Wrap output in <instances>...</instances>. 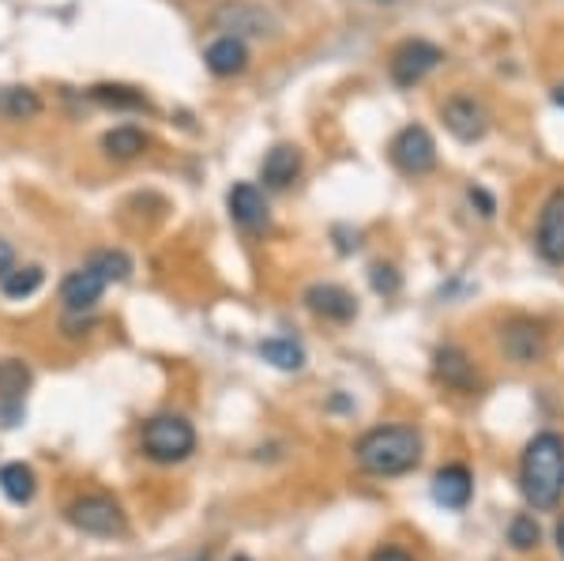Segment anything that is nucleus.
Instances as JSON below:
<instances>
[{"instance_id": "f8f14e48", "label": "nucleus", "mask_w": 564, "mask_h": 561, "mask_svg": "<svg viewBox=\"0 0 564 561\" xmlns=\"http://www.w3.org/2000/svg\"><path fill=\"white\" fill-rule=\"evenodd\" d=\"M226 207H230V219L241 226L245 234H263L271 226V207L260 185L252 181H238V185L226 193Z\"/></svg>"}, {"instance_id": "ddd939ff", "label": "nucleus", "mask_w": 564, "mask_h": 561, "mask_svg": "<svg viewBox=\"0 0 564 561\" xmlns=\"http://www.w3.org/2000/svg\"><path fill=\"white\" fill-rule=\"evenodd\" d=\"M305 305H308V313L324 316V321H332V324H347L358 316V298L339 283H313L305 291Z\"/></svg>"}, {"instance_id": "4468645a", "label": "nucleus", "mask_w": 564, "mask_h": 561, "mask_svg": "<svg viewBox=\"0 0 564 561\" xmlns=\"http://www.w3.org/2000/svg\"><path fill=\"white\" fill-rule=\"evenodd\" d=\"M302 148H294V143H275V148L263 155L260 162V181L263 188H271V193H282V188H290L297 177H302Z\"/></svg>"}, {"instance_id": "1a4fd4ad", "label": "nucleus", "mask_w": 564, "mask_h": 561, "mask_svg": "<svg viewBox=\"0 0 564 561\" xmlns=\"http://www.w3.org/2000/svg\"><path fill=\"white\" fill-rule=\"evenodd\" d=\"M534 252L550 268H564V185L553 188L539 207L534 223Z\"/></svg>"}, {"instance_id": "dca6fc26", "label": "nucleus", "mask_w": 564, "mask_h": 561, "mask_svg": "<svg viewBox=\"0 0 564 561\" xmlns=\"http://www.w3.org/2000/svg\"><path fill=\"white\" fill-rule=\"evenodd\" d=\"M106 287H109L106 279L87 265V268L65 276V283H61V302H65V310H72V313H87L102 302Z\"/></svg>"}, {"instance_id": "39448f33", "label": "nucleus", "mask_w": 564, "mask_h": 561, "mask_svg": "<svg viewBox=\"0 0 564 561\" xmlns=\"http://www.w3.org/2000/svg\"><path fill=\"white\" fill-rule=\"evenodd\" d=\"M388 159L403 177H425V174H433L436 162H441V155H436V140L425 125H406V129H399L391 136Z\"/></svg>"}, {"instance_id": "aec40b11", "label": "nucleus", "mask_w": 564, "mask_h": 561, "mask_svg": "<svg viewBox=\"0 0 564 561\" xmlns=\"http://www.w3.org/2000/svg\"><path fill=\"white\" fill-rule=\"evenodd\" d=\"M0 490L12 505H26L39 490V483H34V472L26 464H4L0 467Z\"/></svg>"}, {"instance_id": "a878e982", "label": "nucleus", "mask_w": 564, "mask_h": 561, "mask_svg": "<svg viewBox=\"0 0 564 561\" xmlns=\"http://www.w3.org/2000/svg\"><path fill=\"white\" fill-rule=\"evenodd\" d=\"M539 539H542L539 520L527 517V513H520V517L508 524V542H512L516 550H534V547H539Z\"/></svg>"}, {"instance_id": "a211bd4d", "label": "nucleus", "mask_w": 564, "mask_h": 561, "mask_svg": "<svg viewBox=\"0 0 564 561\" xmlns=\"http://www.w3.org/2000/svg\"><path fill=\"white\" fill-rule=\"evenodd\" d=\"M148 132L143 129H135V125H117V129H109L102 136V151L109 159H117V162H132V159H140L143 151H148Z\"/></svg>"}, {"instance_id": "f03ea898", "label": "nucleus", "mask_w": 564, "mask_h": 561, "mask_svg": "<svg viewBox=\"0 0 564 561\" xmlns=\"http://www.w3.org/2000/svg\"><path fill=\"white\" fill-rule=\"evenodd\" d=\"M520 490L531 509H557L564 497V438L542 430L527 441L520 456Z\"/></svg>"}, {"instance_id": "c756f323", "label": "nucleus", "mask_w": 564, "mask_h": 561, "mask_svg": "<svg viewBox=\"0 0 564 561\" xmlns=\"http://www.w3.org/2000/svg\"><path fill=\"white\" fill-rule=\"evenodd\" d=\"M550 98H553V106H557V110H564V84H557L550 90Z\"/></svg>"}, {"instance_id": "6e6552de", "label": "nucleus", "mask_w": 564, "mask_h": 561, "mask_svg": "<svg viewBox=\"0 0 564 561\" xmlns=\"http://www.w3.org/2000/svg\"><path fill=\"white\" fill-rule=\"evenodd\" d=\"M500 350H505L516 366H534V362H542L545 350H550V332H545V324L534 321V316H512V321H505V328H500Z\"/></svg>"}, {"instance_id": "c85d7f7f", "label": "nucleus", "mask_w": 564, "mask_h": 561, "mask_svg": "<svg viewBox=\"0 0 564 561\" xmlns=\"http://www.w3.org/2000/svg\"><path fill=\"white\" fill-rule=\"evenodd\" d=\"M12 268H15V252H12V246H8L4 238H0V279H4Z\"/></svg>"}, {"instance_id": "473e14b6", "label": "nucleus", "mask_w": 564, "mask_h": 561, "mask_svg": "<svg viewBox=\"0 0 564 561\" xmlns=\"http://www.w3.org/2000/svg\"><path fill=\"white\" fill-rule=\"evenodd\" d=\"M234 561H249V558H234Z\"/></svg>"}, {"instance_id": "bb28decb", "label": "nucleus", "mask_w": 564, "mask_h": 561, "mask_svg": "<svg viewBox=\"0 0 564 561\" xmlns=\"http://www.w3.org/2000/svg\"><path fill=\"white\" fill-rule=\"evenodd\" d=\"M369 283H372V291H377V294L391 298V294H399L403 279H399V271L391 268V265H372V268H369Z\"/></svg>"}, {"instance_id": "f257e3e1", "label": "nucleus", "mask_w": 564, "mask_h": 561, "mask_svg": "<svg viewBox=\"0 0 564 561\" xmlns=\"http://www.w3.org/2000/svg\"><path fill=\"white\" fill-rule=\"evenodd\" d=\"M422 433L406 422H391V427H372L361 433L354 445V464L372 478H399L422 464Z\"/></svg>"}, {"instance_id": "f3484780", "label": "nucleus", "mask_w": 564, "mask_h": 561, "mask_svg": "<svg viewBox=\"0 0 564 561\" xmlns=\"http://www.w3.org/2000/svg\"><path fill=\"white\" fill-rule=\"evenodd\" d=\"M204 65L218 79L241 76V72L249 68V45H245V39H234V34H218L204 50Z\"/></svg>"}, {"instance_id": "423d86ee", "label": "nucleus", "mask_w": 564, "mask_h": 561, "mask_svg": "<svg viewBox=\"0 0 564 561\" xmlns=\"http://www.w3.org/2000/svg\"><path fill=\"white\" fill-rule=\"evenodd\" d=\"M441 61H444V50L436 42H430V39H406V42L395 45V53H391L388 76H391V84H395V87L411 90V87L422 84L430 72L441 68Z\"/></svg>"}, {"instance_id": "9b49d317", "label": "nucleus", "mask_w": 564, "mask_h": 561, "mask_svg": "<svg viewBox=\"0 0 564 561\" xmlns=\"http://www.w3.org/2000/svg\"><path fill=\"white\" fill-rule=\"evenodd\" d=\"M433 377L444 388H452V392H463V396H475L478 388H481L478 366L470 362L467 350L456 347V343H448V347H441L433 355Z\"/></svg>"}, {"instance_id": "393cba45", "label": "nucleus", "mask_w": 564, "mask_h": 561, "mask_svg": "<svg viewBox=\"0 0 564 561\" xmlns=\"http://www.w3.org/2000/svg\"><path fill=\"white\" fill-rule=\"evenodd\" d=\"M90 268H95L106 283H124V279L132 276V260H129V252H121V249L95 252V257H90Z\"/></svg>"}, {"instance_id": "0eeeda50", "label": "nucleus", "mask_w": 564, "mask_h": 561, "mask_svg": "<svg viewBox=\"0 0 564 561\" xmlns=\"http://www.w3.org/2000/svg\"><path fill=\"white\" fill-rule=\"evenodd\" d=\"M68 524L84 531V536H98V539H113L129 531V520H124L121 505L102 494H87V497H79V501H72Z\"/></svg>"}, {"instance_id": "b1692460", "label": "nucleus", "mask_w": 564, "mask_h": 561, "mask_svg": "<svg viewBox=\"0 0 564 561\" xmlns=\"http://www.w3.org/2000/svg\"><path fill=\"white\" fill-rule=\"evenodd\" d=\"M45 283L42 268H12L4 279H0V291H4V298H12V302H23V298H31L39 287Z\"/></svg>"}, {"instance_id": "6ab92c4d", "label": "nucleus", "mask_w": 564, "mask_h": 561, "mask_svg": "<svg viewBox=\"0 0 564 561\" xmlns=\"http://www.w3.org/2000/svg\"><path fill=\"white\" fill-rule=\"evenodd\" d=\"M90 98L106 110H132V114H148L151 103L143 90H135L129 84H95L90 87Z\"/></svg>"}, {"instance_id": "2eb2a0df", "label": "nucleus", "mask_w": 564, "mask_h": 561, "mask_svg": "<svg viewBox=\"0 0 564 561\" xmlns=\"http://www.w3.org/2000/svg\"><path fill=\"white\" fill-rule=\"evenodd\" d=\"M475 497V475L467 464H448L433 475V501L452 513H463Z\"/></svg>"}, {"instance_id": "7c9ffc66", "label": "nucleus", "mask_w": 564, "mask_h": 561, "mask_svg": "<svg viewBox=\"0 0 564 561\" xmlns=\"http://www.w3.org/2000/svg\"><path fill=\"white\" fill-rule=\"evenodd\" d=\"M557 550H561V558H564V520L557 524Z\"/></svg>"}, {"instance_id": "4be33fe9", "label": "nucleus", "mask_w": 564, "mask_h": 561, "mask_svg": "<svg viewBox=\"0 0 564 561\" xmlns=\"http://www.w3.org/2000/svg\"><path fill=\"white\" fill-rule=\"evenodd\" d=\"M263 362H271L275 369H286V374H297L305 366V350L297 347L294 339H263L260 343Z\"/></svg>"}, {"instance_id": "9d476101", "label": "nucleus", "mask_w": 564, "mask_h": 561, "mask_svg": "<svg viewBox=\"0 0 564 561\" xmlns=\"http://www.w3.org/2000/svg\"><path fill=\"white\" fill-rule=\"evenodd\" d=\"M441 117H444V129L456 136L459 143H478L481 136L489 132V110L486 103L475 95H452L448 103L441 106Z\"/></svg>"}, {"instance_id": "7ed1b4c3", "label": "nucleus", "mask_w": 564, "mask_h": 561, "mask_svg": "<svg viewBox=\"0 0 564 561\" xmlns=\"http://www.w3.org/2000/svg\"><path fill=\"white\" fill-rule=\"evenodd\" d=\"M140 449L154 464H181L196 452V430L185 414H154L143 422Z\"/></svg>"}, {"instance_id": "412c9836", "label": "nucleus", "mask_w": 564, "mask_h": 561, "mask_svg": "<svg viewBox=\"0 0 564 561\" xmlns=\"http://www.w3.org/2000/svg\"><path fill=\"white\" fill-rule=\"evenodd\" d=\"M0 114L12 121H31L42 114V98L31 87H0Z\"/></svg>"}, {"instance_id": "5701e85b", "label": "nucleus", "mask_w": 564, "mask_h": 561, "mask_svg": "<svg viewBox=\"0 0 564 561\" xmlns=\"http://www.w3.org/2000/svg\"><path fill=\"white\" fill-rule=\"evenodd\" d=\"M31 388V369L20 358H4L0 362V400H23V392Z\"/></svg>"}, {"instance_id": "cd10ccee", "label": "nucleus", "mask_w": 564, "mask_h": 561, "mask_svg": "<svg viewBox=\"0 0 564 561\" xmlns=\"http://www.w3.org/2000/svg\"><path fill=\"white\" fill-rule=\"evenodd\" d=\"M369 561H414V558L406 554L403 547H380V550H372Z\"/></svg>"}, {"instance_id": "2f4dec72", "label": "nucleus", "mask_w": 564, "mask_h": 561, "mask_svg": "<svg viewBox=\"0 0 564 561\" xmlns=\"http://www.w3.org/2000/svg\"><path fill=\"white\" fill-rule=\"evenodd\" d=\"M372 4H399V0H372Z\"/></svg>"}, {"instance_id": "20e7f679", "label": "nucleus", "mask_w": 564, "mask_h": 561, "mask_svg": "<svg viewBox=\"0 0 564 561\" xmlns=\"http://www.w3.org/2000/svg\"><path fill=\"white\" fill-rule=\"evenodd\" d=\"M212 26L234 39H275L279 20L260 0H223L212 12Z\"/></svg>"}]
</instances>
